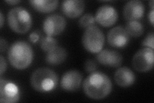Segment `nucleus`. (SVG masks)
Returning <instances> with one entry per match:
<instances>
[{
  "label": "nucleus",
  "instance_id": "nucleus-1",
  "mask_svg": "<svg viewBox=\"0 0 154 103\" xmlns=\"http://www.w3.org/2000/svg\"><path fill=\"white\" fill-rule=\"evenodd\" d=\"M85 94L90 99L102 100L107 97L112 90L109 77L101 72H94L87 77L83 82Z\"/></svg>",
  "mask_w": 154,
  "mask_h": 103
},
{
  "label": "nucleus",
  "instance_id": "nucleus-2",
  "mask_svg": "<svg viewBox=\"0 0 154 103\" xmlns=\"http://www.w3.org/2000/svg\"><path fill=\"white\" fill-rule=\"evenodd\" d=\"M8 60L16 69H26L31 65L33 60L32 46L25 41L19 40L14 42L8 49Z\"/></svg>",
  "mask_w": 154,
  "mask_h": 103
},
{
  "label": "nucleus",
  "instance_id": "nucleus-3",
  "mask_svg": "<svg viewBox=\"0 0 154 103\" xmlns=\"http://www.w3.org/2000/svg\"><path fill=\"white\" fill-rule=\"evenodd\" d=\"M59 77L57 73L50 68H39L32 73L30 85L35 91L46 93L54 90L57 87Z\"/></svg>",
  "mask_w": 154,
  "mask_h": 103
},
{
  "label": "nucleus",
  "instance_id": "nucleus-4",
  "mask_svg": "<svg viewBox=\"0 0 154 103\" xmlns=\"http://www.w3.org/2000/svg\"><path fill=\"white\" fill-rule=\"evenodd\" d=\"M9 27L14 32L26 34L32 25V18L27 10L22 7L13 8L7 14Z\"/></svg>",
  "mask_w": 154,
  "mask_h": 103
},
{
  "label": "nucleus",
  "instance_id": "nucleus-5",
  "mask_svg": "<svg viewBox=\"0 0 154 103\" xmlns=\"http://www.w3.org/2000/svg\"><path fill=\"white\" fill-rule=\"evenodd\" d=\"M82 43L85 50L91 53H98L102 50L105 44V36L97 26L85 29L82 37Z\"/></svg>",
  "mask_w": 154,
  "mask_h": 103
},
{
  "label": "nucleus",
  "instance_id": "nucleus-6",
  "mask_svg": "<svg viewBox=\"0 0 154 103\" xmlns=\"http://www.w3.org/2000/svg\"><path fill=\"white\" fill-rule=\"evenodd\" d=\"M154 52L153 49L143 48L138 50L133 56L132 65L139 72H147L153 69Z\"/></svg>",
  "mask_w": 154,
  "mask_h": 103
},
{
  "label": "nucleus",
  "instance_id": "nucleus-7",
  "mask_svg": "<svg viewBox=\"0 0 154 103\" xmlns=\"http://www.w3.org/2000/svg\"><path fill=\"white\" fill-rule=\"evenodd\" d=\"M66 19L59 14L48 16L43 22V31L48 36L59 35L64 32L66 27Z\"/></svg>",
  "mask_w": 154,
  "mask_h": 103
},
{
  "label": "nucleus",
  "instance_id": "nucleus-8",
  "mask_svg": "<svg viewBox=\"0 0 154 103\" xmlns=\"http://www.w3.org/2000/svg\"><path fill=\"white\" fill-rule=\"evenodd\" d=\"M21 92L15 83L3 79L0 80V102L2 103H15L20 100Z\"/></svg>",
  "mask_w": 154,
  "mask_h": 103
},
{
  "label": "nucleus",
  "instance_id": "nucleus-9",
  "mask_svg": "<svg viewBox=\"0 0 154 103\" xmlns=\"http://www.w3.org/2000/svg\"><path fill=\"white\" fill-rule=\"evenodd\" d=\"M95 21L103 27H110L116 23L118 14L114 7L109 5L100 7L95 14Z\"/></svg>",
  "mask_w": 154,
  "mask_h": 103
},
{
  "label": "nucleus",
  "instance_id": "nucleus-10",
  "mask_svg": "<svg viewBox=\"0 0 154 103\" xmlns=\"http://www.w3.org/2000/svg\"><path fill=\"white\" fill-rule=\"evenodd\" d=\"M83 76L76 70H70L66 72L62 77L60 86L65 91L75 92L79 90L82 82Z\"/></svg>",
  "mask_w": 154,
  "mask_h": 103
},
{
  "label": "nucleus",
  "instance_id": "nucleus-11",
  "mask_svg": "<svg viewBox=\"0 0 154 103\" xmlns=\"http://www.w3.org/2000/svg\"><path fill=\"white\" fill-rule=\"evenodd\" d=\"M107 41L114 48H123L128 45L130 36L122 27H115L108 32Z\"/></svg>",
  "mask_w": 154,
  "mask_h": 103
},
{
  "label": "nucleus",
  "instance_id": "nucleus-12",
  "mask_svg": "<svg viewBox=\"0 0 154 103\" xmlns=\"http://www.w3.org/2000/svg\"><path fill=\"white\" fill-rule=\"evenodd\" d=\"M96 60L103 66L117 68L122 65L123 56L117 51L105 49L98 53L96 56Z\"/></svg>",
  "mask_w": 154,
  "mask_h": 103
},
{
  "label": "nucleus",
  "instance_id": "nucleus-13",
  "mask_svg": "<svg viewBox=\"0 0 154 103\" xmlns=\"http://www.w3.org/2000/svg\"><path fill=\"white\" fill-rule=\"evenodd\" d=\"M144 14V5L139 0H131L125 5L123 16L128 21H138Z\"/></svg>",
  "mask_w": 154,
  "mask_h": 103
},
{
  "label": "nucleus",
  "instance_id": "nucleus-14",
  "mask_svg": "<svg viewBox=\"0 0 154 103\" xmlns=\"http://www.w3.org/2000/svg\"><path fill=\"white\" fill-rule=\"evenodd\" d=\"M85 7V2L82 0H65L62 2L61 10L66 16L74 19L83 14Z\"/></svg>",
  "mask_w": 154,
  "mask_h": 103
},
{
  "label": "nucleus",
  "instance_id": "nucleus-15",
  "mask_svg": "<svg viewBox=\"0 0 154 103\" xmlns=\"http://www.w3.org/2000/svg\"><path fill=\"white\" fill-rule=\"evenodd\" d=\"M114 81L116 84L123 88L133 85L136 82L135 73L127 66L119 68L114 74Z\"/></svg>",
  "mask_w": 154,
  "mask_h": 103
},
{
  "label": "nucleus",
  "instance_id": "nucleus-16",
  "mask_svg": "<svg viewBox=\"0 0 154 103\" xmlns=\"http://www.w3.org/2000/svg\"><path fill=\"white\" fill-rule=\"evenodd\" d=\"M67 57V52L63 47H57L54 50L47 53L45 61L48 65L55 66L63 63Z\"/></svg>",
  "mask_w": 154,
  "mask_h": 103
},
{
  "label": "nucleus",
  "instance_id": "nucleus-17",
  "mask_svg": "<svg viewBox=\"0 0 154 103\" xmlns=\"http://www.w3.org/2000/svg\"><path fill=\"white\" fill-rule=\"evenodd\" d=\"M29 3L38 12L50 13L57 8L59 2L58 0H31Z\"/></svg>",
  "mask_w": 154,
  "mask_h": 103
},
{
  "label": "nucleus",
  "instance_id": "nucleus-18",
  "mask_svg": "<svg viewBox=\"0 0 154 103\" xmlns=\"http://www.w3.org/2000/svg\"><path fill=\"white\" fill-rule=\"evenodd\" d=\"M125 29L130 37H139L142 36L144 32V26L139 21H128Z\"/></svg>",
  "mask_w": 154,
  "mask_h": 103
},
{
  "label": "nucleus",
  "instance_id": "nucleus-19",
  "mask_svg": "<svg viewBox=\"0 0 154 103\" xmlns=\"http://www.w3.org/2000/svg\"><path fill=\"white\" fill-rule=\"evenodd\" d=\"M40 48L42 50L48 53L54 50L58 47V41L52 36H46L40 40Z\"/></svg>",
  "mask_w": 154,
  "mask_h": 103
},
{
  "label": "nucleus",
  "instance_id": "nucleus-20",
  "mask_svg": "<svg viewBox=\"0 0 154 103\" xmlns=\"http://www.w3.org/2000/svg\"><path fill=\"white\" fill-rule=\"evenodd\" d=\"M95 21V18L93 14L88 13L84 14L80 18L79 24L80 27L86 29L88 27L94 25Z\"/></svg>",
  "mask_w": 154,
  "mask_h": 103
},
{
  "label": "nucleus",
  "instance_id": "nucleus-21",
  "mask_svg": "<svg viewBox=\"0 0 154 103\" xmlns=\"http://www.w3.org/2000/svg\"><path fill=\"white\" fill-rule=\"evenodd\" d=\"M142 46L144 48L154 49V34L153 32L149 33L142 41Z\"/></svg>",
  "mask_w": 154,
  "mask_h": 103
},
{
  "label": "nucleus",
  "instance_id": "nucleus-22",
  "mask_svg": "<svg viewBox=\"0 0 154 103\" xmlns=\"http://www.w3.org/2000/svg\"><path fill=\"white\" fill-rule=\"evenodd\" d=\"M97 68V63L93 60H87L84 64V69L87 72L93 73Z\"/></svg>",
  "mask_w": 154,
  "mask_h": 103
},
{
  "label": "nucleus",
  "instance_id": "nucleus-23",
  "mask_svg": "<svg viewBox=\"0 0 154 103\" xmlns=\"http://www.w3.org/2000/svg\"><path fill=\"white\" fill-rule=\"evenodd\" d=\"M7 68V62L5 60V58L2 55L0 56V76L1 78L2 77V76L3 73L5 72Z\"/></svg>",
  "mask_w": 154,
  "mask_h": 103
},
{
  "label": "nucleus",
  "instance_id": "nucleus-24",
  "mask_svg": "<svg viewBox=\"0 0 154 103\" xmlns=\"http://www.w3.org/2000/svg\"><path fill=\"white\" fill-rule=\"evenodd\" d=\"M40 37V34H38L37 31L33 32L30 34V36H29V40L33 43H36L38 40H39Z\"/></svg>",
  "mask_w": 154,
  "mask_h": 103
},
{
  "label": "nucleus",
  "instance_id": "nucleus-25",
  "mask_svg": "<svg viewBox=\"0 0 154 103\" xmlns=\"http://www.w3.org/2000/svg\"><path fill=\"white\" fill-rule=\"evenodd\" d=\"M7 47H8L7 41L2 37L1 40H0V50H1V52L3 53L5 51Z\"/></svg>",
  "mask_w": 154,
  "mask_h": 103
},
{
  "label": "nucleus",
  "instance_id": "nucleus-26",
  "mask_svg": "<svg viewBox=\"0 0 154 103\" xmlns=\"http://www.w3.org/2000/svg\"><path fill=\"white\" fill-rule=\"evenodd\" d=\"M148 19L152 26L154 24V10H151V11L148 14Z\"/></svg>",
  "mask_w": 154,
  "mask_h": 103
},
{
  "label": "nucleus",
  "instance_id": "nucleus-27",
  "mask_svg": "<svg viewBox=\"0 0 154 103\" xmlns=\"http://www.w3.org/2000/svg\"><path fill=\"white\" fill-rule=\"evenodd\" d=\"M5 2L10 5H16L18 3L21 2V1H18V0H7Z\"/></svg>",
  "mask_w": 154,
  "mask_h": 103
},
{
  "label": "nucleus",
  "instance_id": "nucleus-28",
  "mask_svg": "<svg viewBox=\"0 0 154 103\" xmlns=\"http://www.w3.org/2000/svg\"><path fill=\"white\" fill-rule=\"evenodd\" d=\"M4 22H5V18H4L2 12L1 11V12H0V23H1V24H0V27H1V28L3 27Z\"/></svg>",
  "mask_w": 154,
  "mask_h": 103
},
{
  "label": "nucleus",
  "instance_id": "nucleus-29",
  "mask_svg": "<svg viewBox=\"0 0 154 103\" xmlns=\"http://www.w3.org/2000/svg\"><path fill=\"white\" fill-rule=\"evenodd\" d=\"M149 5L151 7V10H154V2L153 0H151L150 2H149Z\"/></svg>",
  "mask_w": 154,
  "mask_h": 103
}]
</instances>
